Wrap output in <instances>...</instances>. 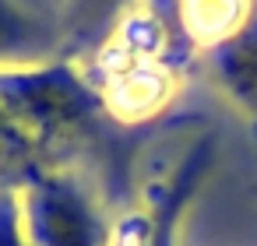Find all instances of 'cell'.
I'll use <instances>...</instances> for the list:
<instances>
[{
	"label": "cell",
	"mask_w": 257,
	"mask_h": 246,
	"mask_svg": "<svg viewBox=\"0 0 257 246\" xmlns=\"http://www.w3.org/2000/svg\"><path fill=\"white\" fill-rule=\"evenodd\" d=\"M0 109L29 144L71 141L99 109L92 92L71 67H15L0 71Z\"/></svg>",
	"instance_id": "cell-1"
},
{
	"label": "cell",
	"mask_w": 257,
	"mask_h": 246,
	"mask_svg": "<svg viewBox=\"0 0 257 246\" xmlns=\"http://www.w3.org/2000/svg\"><path fill=\"white\" fill-rule=\"evenodd\" d=\"M211 162V134L169 127L159 134L138 165V211L148 218L152 246H176V225L201 186Z\"/></svg>",
	"instance_id": "cell-2"
},
{
	"label": "cell",
	"mask_w": 257,
	"mask_h": 246,
	"mask_svg": "<svg viewBox=\"0 0 257 246\" xmlns=\"http://www.w3.org/2000/svg\"><path fill=\"white\" fill-rule=\"evenodd\" d=\"M18 204L29 246H99L95 211L71 179L32 172Z\"/></svg>",
	"instance_id": "cell-3"
},
{
	"label": "cell",
	"mask_w": 257,
	"mask_h": 246,
	"mask_svg": "<svg viewBox=\"0 0 257 246\" xmlns=\"http://www.w3.org/2000/svg\"><path fill=\"white\" fill-rule=\"evenodd\" d=\"M173 95H176V74L162 57L113 50V57L106 60L99 102L120 123H141L159 116L173 102Z\"/></svg>",
	"instance_id": "cell-4"
},
{
	"label": "cell",
	"mask_w": 257,
	"mask_h": 246,
	"mask_svg": "<svg viewBox=\"0 0 257 246\" xmlns=\"http://www.w3.org/2000/svg\"><path fill=\"white\" fill-rule=\"evenodd\" d=\"M176 15L197 46H225L246 29L250 0H180Z\"/></svg>",
	"instance_id": "cell-5"
},
{
	"label": "cell",
	"mask_w": 257,
	"mask_h": 246,
	"mask_svg": "<svg viewBox=\"0 0 257 246\" xmlns=\"http://www.w3.org/2000/svg\"><path fill=\"white\" fill-rule=\"evenodd\" d=\"M43 46H46L43 29L15 0H0V71H15L22 60L39 57Z\"/></svg>",
	"instance_id": "cell-6"
},
{
	"label": "cell",
	"mask_w": 257,
	"mask_h": 246,
	"mask_svg": "<svg viewBox=\"0 0 257 246\" xmlns=\"http://www.w3.org/2000/svg\"><path fill=\"white\" fill-rule=\"evenodd\" d=\"M222 78L232 95L257 113V32H239L222 46Z\"/></svg>",
	"instance_id": "cell-7"
},
{
	"label": "cell",
	"mask_w": 257,
	"mask_h": 246,
	"mask_svg": "<svg viewBox=\"0 0 257 246\" xmlns=\"http://www.w3.org/2000/svg\"><path fill=\"white\" fill-rule=\"evenodd\" d=\"M0 246H29L18 193H8V190L0 193Z\"/></svg>",
	"instance_id": "cell-8"
},
{
	"label": "cell",
	"mask_w": 257,
	"mask_h": 246,
	"mask_svg": "<svg viewBox=\"0 0 257 246\" xmlns=\"http://www.w3.org/2000/svg\"><path fill=\"white\" fill-rule=\"evenodd\" d=\"M116 8H120V0H74V29L81 36H92L102 22L113 18Z\"/></svg>",
	"instance_id": "cell-9"
},
{
	"label": "cell",
	"mask_w": 257,
	"mask_h": 246,
	"mask_svg": "<svg viewBox=\"0 0 257 246\" xmlns=\"http://www.w3.org/2000/svg\"><path fill=\"white\" fill-rule=\"evenodd\" d=\"M0 193H4V190H0Z\"/></svg>",
	"instance_id": "cell-10"
}]
</instances>
